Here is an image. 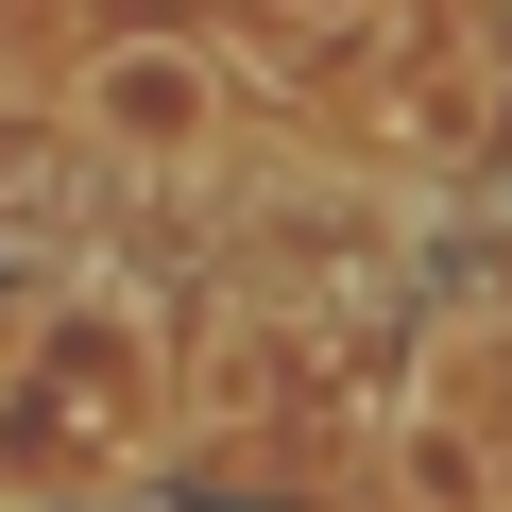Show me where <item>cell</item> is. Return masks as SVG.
<instances>
[{
    "mask_svg": "<svg viewBox=\"0 0 512 512\" xmlns=\"http://www.w3.org/2000/svg\"><path fill=\"white\" fill-rule=\"evenodd\" d=\"M52 137H69L86 171H137V188H205V171H239V137H256V69H239L205 18H103V35L69 52V86H52Z\"/></svg>",
    "mask_w": 512,
    "mask_h": 512,
    "instance_id": "cell-2",
    "label": "cell"
},
{
    "mask_svg": "<svg viewBox=\"0 0 512 512\" xmlns=\"http://www.w3.org/2000/svg\"><path fill=\"white\" fill-rule=\"evenodd\" d=\"M222 18H239V69H291V86H308V69H342V52L393 18V0H222Z\"/></svg>",
    "mask_w": 512,
    "mask_h": 512,
    "instance_id": "cell-4",
    "label": "cell"
},
{
    "mask_svg": "<svg viewBox=\"0 0 512 512\" xmlns=\"http://www.w3.org/2000/svg\"><path fill=\"white\" fill-rule=\"evenodd\" d=\"M103 512H171V495H103Z\"/></svg>",
    "mask_w": 512,
    "mask_h": 512,
    "instance_id": "cell-5",
    "label": "cell"
},
{
    "mask_svg": "<svg viewBox=\"0 0 512 512\" xmlns=\"http://www.w3.org/2000/svg\"><path fill=\"white\" fill-rule=\"evenodd\" d=\"M359 512H512V308H444L359 393Z\"/></svg>",
    "mask_w": 512,
    "mask_h": 512,
    "instance_id": "cell-3",
    "label": "cell"
},
{
    "mask_svg": "<svg viewBox=\"0 0 512 512\" xmlns=\"http://www.w3.org/2000/svg\"><path fill=\"white\" fill-rule=\"evenodd\" d=\"M171 461V308L103 256H52L0 325V495L103 512Z\"/></svg>",
    "mask_w": 512,
    "mask_h": 512,
    "instance_id": "cell-1",
    "label": "cell"
}]
</instances>
